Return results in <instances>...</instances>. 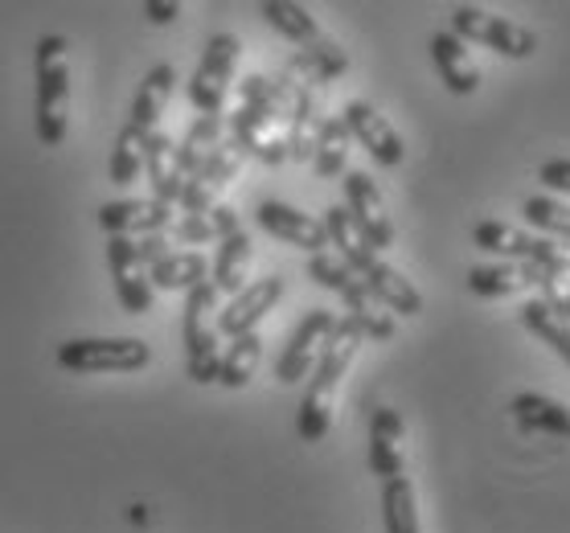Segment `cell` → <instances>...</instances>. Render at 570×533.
I'll list each match as a JSON object with an SVG mask.
<instances>
[{"label": "cell", "instance_id": "obj_1", "mask_svg": "<svg viewBox=\"0 0 570 533\" xmlns=\"http://www.w3.org/2000/svg\"><path fill=\"white\" fill-rule=\"evenodd\" d=\"M292 99H296V79H263L247 75L238 82V107L230 116V140L263 160V165H284L287 160V124H292Z\"/></svg>", "mask_w": 570, "mask_h": 533}, {"label": "cell", "instance_id": "obj_2", "mask_svg": "<svg viewBox=\"0 0 570 533\" xmlns=\"http://www.w3.org/2000/svg\"><path fill=\"white\" fill-rule=\"evenodd\" d=\"M362 328L353 316H341L328 340H324L321 349V362L312 369V382H308V394H304V403H299V415H296V435L304 443H321L333 427V403H337V386L345 369L353 365L357 349H362Z\"/></svg>", "mask_w": 570, "mask_h": 533}, {"label": "cell", "instance_id": "obj_3", "mask_svg": "<svg viewBox=\"0 0 570 533\" xmlns=\"http://www.w3.org/2000/svg\"><path fill=\"white\" fill-rule=\"evenodd\" d=\"M66 38L46 33L33 50V75H38V140L46 148H58L66 140V116H70V66H66Z\"/></svg>", "mask_w": 570, "mask_h": 533}, {"label": "cell", "instance_id": "obj_4", "mask_svg": "<svg viewBox=\"0 0 570 533\" xmlns=\"http://www.w3.org/2000/svg\"><path fill=\"white\" fill-rule=\"evenodd\" d=\"M185 369L194 377L197 386H209L218 382V365H222V349H218V287L197 284L194 292H185Z\"/></svg>", "mask_w": 570, "mask_h": 533}, {"label": "cell", "instance_id": "obj_5", "mask_svg": "<svg viewBox=\"0 0 570 533\" xmlns=\"http://www.w3.org/2000/svg\"><path fill=\"white\" fill-rule=\"evenodd\" d=\"M53 357L70 374H136L153 362V349L140 337H78L62 340Z\"/></svg>", "mask_w": 570, "mask_h": 533}, {"label": "cell", "instance_id": "obj_6", "mask_svg": "<svg viewBox=\"0 0 570 533\" xmlns=\"http://www.w3.org/2000/svg\"><path fill=\"white\" fill-rule=\"evenodd\" d=\"M472 243L480 250H489V255H505L513 263H538L546 272L554 275H570V243H554V238H542V235H525L518 226H509V221H497V218H484L472 226Z\"/></svg>", "mask_w": 570, "mask_h": 533}, {"label": "cell", "instance_id": "obj_7", "mask_svg": "<svg viewBox=\"0 0 570 533\" xmlns=\"http://www.w3.org/2000/svg\"><path fill=\"white\" fill-rule=\"evenodd\" d=\"M452 33L460 41H476V46H489L493 53H501V58H513V62H521V58H530L533 50H538V33L525 26H518V21H509V17H497L489 13V9H476V4H460L452 13Z\"/></svg>", "mask_w": 570, "mask_h": 533}, {"label": "cell", "instance_id": "obj_8", "mask_svg": "<svg viewBox=\"0 0 570 533\" xmlns=\"http://www.w3.org/2000/svg\"><path fill=\"white\" fill-rule=\"evenodd\" d=\"M238 38L234 33H214L206 41V53H202V62H197L194 79H189V103L202 111V116H222V107H226V91H230L234 82V66H238Z\"/></svg>", "mask_w": 570, "mask_h": 533}, {"label": "cell", "instance_id": "obj_9", "mask_svg": "<svg viewBox=\"0 0 570 533\" xmlns=\"http://www.w3.org/2000/svg\"><path fill=\"white\" fill-rule=\"evenodd\" d=\"M243 160H247V152L238 148V144L226 136V140L209 152L206 160H202V169L185 181V189H181V201L177 206L185 209V214H209L214 209V197L226 189V185L238 177V169H243Z\"/></svg>", "mask_w": 570, "mask_h": 533}, {"label": "cell", "instance_id": "obj_10", "mask_svg": "<svg viewBox=\"0 0 570 533\" xmlns=\"http://www.w3.org/2000/svg\"><path fill=\"white\" fill-rule=\"evenodd\" d=\"M345 209H350V218L357 221V230L377 255L394 247V221H390L386 197H382L370 172H345Z\"/></svg>", "mask_w": 570, "mask_h": 533}, {"label": "cell", "instance_id": "obj_11", "mask_svg": "<svg viewBox=\"0 0 570 533\" xmlns=\"http://www.w3.org/2000/svg\"><path fill=\"white\" fill-rule=\"evenodd\" d=\"M333 325H337V316L328 313V308H312V313L299 320L292 340H287L284 353H279V362H275V377H279L284 386H296L299 377H308V369H316Z\"/></svg>", "mask_w": 570, "mask_h": 533}, {"label": "cell", "instance_id": "obj_12", "mask_svg": "<svg viewBox=\"0 0 570 533\" xmlns=\"http://www.w3.org/2000/svg\"><path fill=\"white\" fill-rule=\"evenodd\" d=\"M107 267H111V284H116L119 308L131 316L153 313V284H148V263L136 250V238H111L107 243Z\"/></svg>", "mask_w": 570, "mask_h": 533}, {"label": "cell", "instance_id": "obj_13", "mask_svg": "<svg viewBox=\"0 0 570 533\" xmlns=\"http://www.w3.org/2000/svg\"><path fill=\"white\" fill-rule=\"evenodd\" d=\"M284 299V275H263L255 284H247L238 296H230L226 308H218V333L226 337H247L259 328V320L272 313L275 304Z\"/></svg>", "mask_w": 570, "mask_h": 533}, {"label": "cell", "instance_id": "obj_14", "mask_svg": "<svg viewBox=\"0 0 570 533\" xmlns=\"http://www.w3.org/2000/svg\"><path fill=\"white\" fill-rule=\"evenodd\" d=\"M345 128H350L353 140H362V148L370 152V157L377 160V165H386V169H399L402 160H406V144H402V136L394 131V124H390L382 111H377L374 103H362V99H353L350 107H345Z\"/></svg>", "mask_w": 570, "mask_h": 533}, {"label": "cell", "instance_id": "obj_15", "mask_svg": "<svg viewBox=\"0 0 570 533\" xmlns=\"http://www.w3.org/2000/svg\"><path fill=\"white\" fill-rule=\"evenodd\" d=\"M255 221H259L272 238L287 243V247H299V250H308V255H321V250H328L324 221L312 218V214H304V209H296V206H287V201H259V209H255Z\"/></svg>", "mask_w": 570, "mask_h": 533}, {"label": "cell", "instance_id": "obj_16", "mask_svg": "<svg viewBox=\"0 0 570 533\" xmlns=\"http://www.w3.org/2000/svg\"><path fill=\"white\" fill-rule=\"evenodd\" d=\"M99 226H104L111 238L160 235L165 226H173V206L156 201V197H124V201H107V206H99Z\"/></svg>", "mask_w": 570, "mask_h": 533}, {"label": "cell", "instance_id": "obj_17", "mask_svg": "<svg viewBox=\"0 0 570 533\" xmlns=\"http://www.w3.org/2000/svg\"><path fill=\"white\" fill-rule=\"evenodd\" d=\"M402 435H406V423L394 406H377L374 418H370V472L386 481H399L402 468H406V455H402Z\"/></svg>", "mask_w": 570, "mask_h": 533}, {"label": "cell", "instance_id": "obj_18", "mask_svg": "<svg viewBox=\"0 0 570 533\" xmlns=\"http://www.w3.org/2000/svg\"><path fill=\"white\" fill-rule=\"evenodd\" d=\"M365 287H370V296L386 308L390 316H419L423 313V296H419V287L399 272V267H390L382 255H377L362 275H357Z\"/></svg>", "mask_w": 570, "mask_h": 533}, {"label": "cell", "instance_id": "obj_19", "mask_svg": "<svg viewBox=\"0 0 570 533\" xmlns=\"http://www.w3.org/2000/svg\"><path fill=\"white\" fill-rule=\"evenodd\" d=\"M144 172H148V185H153V197L165 201V206H177L185 189V177L177 169V144L156 128L148 140H144Z\"/></svg>", "mask_w": 570, "mask_h": 533}, {"label": "cell", "instance_id": "obj_20", "mask_svg": "<svg viewBox=\"0 0 570 533\" xmlns=\"http://www.w3.org/2000/svg\"><path fill=\"white\" fill-rule=\"evenodd\" d=\"M173 82H177V70H173L169 62L153 66L148 75H144L140 91H136V99H131V116H128V128L136 131V136H153L156 124H160V111H165V103H169L173 95Z\"/></svg>", "mask_w": 570, "mask_h": 533}, {"label": "cell", "instance_id": "obj_21", "mask_svg": "<svg viewBox=\"0 0 570 533\" xmlns=\"http://www.w3.org/2000/svg\"><path fill=\"white\" fill-rule=\"evenodd\" d=\"M431 62H435L443 87L452 95H472L480 87V70L472 62V50L455 33H435L431 38Z\"/></svg>", "mask_w": 570, "mask_h": 533}, {"label": "cell", "instance_id": "obj_22", "mask_svg": "<svg viewBox=\"0 0 570 533\" xmlns=\"http://www.w3.org/2000/svg\"><path fill=\"white\" fill-rule=\"evenodd\" d=\"M546 267L538 263H493V267H472L468 272V292L480 299H501L513 296L521 287H538Z\"/></svg>", "mask_w": 570, "mask_h": 533}, {"label": "cell", "instance_id": "obj_23", "mask_svg": "<svg viewBox=\"0 0 570 533\" xmlns=\"http://www.w3.org/2000/svg\"><path fill=\"white\" fill-rule=\"evenodd\" d=\"M206 279H209V263L202 250H169L165 259H156L148 267L153 292H194Z\"/></svg>", "mask_w": 570, "mask_h": 533}, {"label": "cell", "instance_id": "obj_24", "mask_svg": "<svg viewBox=\"0 0 570 533\" xmlns=\"http://www.w3.org/2000/svg\"><path fill=\"white\" fill-rule=\"evenodd\" d=\"M259 13L275 33H284L287 41H296L299 50H312V46L328 41V33L316 26V17H312L304 4H292V0H267Z\"/></svg>", "mask_w": 570, "mask_h": 533}, {"label": "cell", "instance_id": "obj_25", "mask_svg": "<svg viewBox=\"0 0 570 533\" xmlns=\"http://www.w3.org/2000/svg\"><path fill=\"white\" fill-rule=\"evenodd\" d=\"M250 255H255V243L250 235L243 230H234L230 238H222L218 255H214V279L209 284L218 287V296H238L243 287H247V272H250Z\"/></svg>", "mask_w": 570, "mask_h": 533}, {"label": "cell", "instance_id": "obj_26", "mask_svg": "<svg viewBox=\"0 0 570 533\" xmlns=\"http://www.w3.org/2000/svg\"><path fill=\"white\" fill-rule=\"evenodd\" d=\"M513 418H518L521 431H546V435H570V406L554 403V398H546V394H518L513 403H509Z\"/></svg>", "mask_w": 570, "mask_h": 533}, {"label": "cell", "instance_id": "obj_27", "mask_svg": "<svg viewBox=\"0 0 570 533\" xmlns=\"http://www.w3.org/2000/svg\"><path fill=\"white\" fill-rule=\"evenodd\" d=\"M222 140H226V116H197L194 124H189L185 140L177 144V169H181L185 181L202 169V160H206Z\"/></svg>", "mask_w": 570, "mask_h": 533}, {"label": "cell", "instance_id": "obj_28", "mask_svg": "<svg viewBox=\"0 0 570 533\" xmlns=\"http://www.w3.org/2000/svg\"><path fill=\"white\" fill-rule=\"evenodd\" d=\"M350 128L341 116H324L321 131H316V144H312V169L316 177H341L345 172V160H350Z\"/></svg>", "mask_w": 570, "mask_h": 533}, {"label": "cell", "instance_id": "obj_29", "mask_svg": "<svg viewBox=\"0 0 570 533\" xmlns=\"http://www.w3.org/2000/svg\"><path fill=\"white\" fill-rule=\"evenodd\" d=\"M238 230V214L230 206H214L209 214H181L173 221V235L189 243V247H202V243H222Z\"/></svg>", "mask_w": 570, "mask_h": 533}, {"label": "cell", "instance_id": "obj_30", "mask_svg": "<svg viewBox=\"0 0 570 533\" xmlns=\"http://www.w3.org/2000/svg\"><path fill=\"white\" fill-rule=\"evenodd\" d=\"M382 521H386V533H423L415 484L406 481V476L382 484Z\"/></svg>", "mask_w": 570, "mask_h": 533}, {"label": "cell", "instance_id": "obj_31", "mask_svg": "<svg viewBox=\"0 0 570 533\" xmlns=\"http://www.w3.org/2000/svg\"><path fill=\"white\" fill-rule=\"evenodd\" d=\"M259 357H263V340L259 333H247V337H234L230 349L222 353V365H218V382L226 391H243L255 369H259Z\"/></svg>", "mask_w": 570, "mask_h": 533}, {"label": "cell", "instance_id": "obj_32", "mask_svg": "<svg viewBox=\"0 0 570 533\" xmlns=\"http://www.w3.org/2000/svg\"><path fill=\"white\" fill-rule=\"evenodd\" d=\"M521 325L530 328L538 340H546V345L570 365V320L550 313L542 299H530V304H521Z\"/></svg>", "mask_w": 570, "mask_h": 533}, {"label": "cell", "instance_id": "obj_33", "mask_svg": "<svg viewBox=\"0 0 570 533\" xmlns=\"http://www.w3.org/2000/svg\"><path fill=\"white\" fill-rule=\"evenodd\" d=\"M140 172H144V136H136L124 124L116 148H111V185L128 189L131 181H140Z\"/></svg>", "mask_w": 570, "mask_h": 533}, {"label": "cell", "instance_id": "obj_34", "mask_svg": "<svg viewBox=\"0 0 570 533\" xmlns=\"http://www.w3.org/2000/svg\"><path fill=\"white\" fill-rule=\"evenodd\" d=\"M521 214H525L530 226H538V230H546V235L567 238L570 243V206H562V201H554V197H530V201L521 206Z\"/></svg>", "mask_w": 570, "mask_h": 533}, {"label": "cell", "instance_id": "obj_35", "mask_svg": "<svg viewBox=\"0 0 570 533\" xmlns=\"http://www.w3.org/2000/svg\"><path fill=\"white\" fill-rule=\"evenodd\" d=\"M308 275H312V279H316L321 287H328V292H337V296L353 284L350 263H341L337 255H328V250H321V255H312V259H308Z\"/></svg>", "mask_w": 570, "mask_h": 533}, {"label": "cell", "instance_id": "obj_36", "mask_svg": "<svg viewBox=\"0 0 570 533\" xmlns=\"http://www.w3.org/2000/svg\"><path fill=\"white\" fill-rule=\"evenodd\" d=\"M538 292H542V304L550 308V313L562 316V320H570V275L542 272V279H538Z\"/></svg>", "mask_w": 570, "mask_h": 533}, {"label": "cell", "instance_id": "obj_37", "mask_svg": "<svg viewBox=\"0 0 570 533\" xmlns=\"http://www.w3.org/2000/svg\"><path fill=\"white\" fill-rule=\"evenodd\" d=\"M538 181H542L546 189L570 194V160H546L542 169H538Z\"/></svg>", "mask_w": 570, "mask_h": 533}, {"label": "cell", "instance_id": "obj_38", "mask_svg": "<svg viewBox=\"0 0 570 533\" xmlns=\"http://www.w3.org/2000/svg\"><path fill=\"white\" fill-rule=\"evenodd\" d=\"M144 13H148L153 26H173V21L181 17V4H177V0H148Z\"/></svg>", "mask_w": 570, "mask_h": 533}, {"label": "cell", "instance_id": "obj_39", "mask_svg": "<svg viewBox=\"0 0 570 533\" xmlns=\"http://www.w3.org/2000/svg\"><path fill=\"white\" fill-rule=\"evenodd\" d=\"M136 250H140V259L153 267L156 259H165V255H169V243H165L160 235H144L140 243H136Z\"/></svg>", "mask_w": 570, "mask_h": 533}]
</instances>
